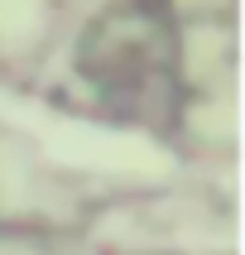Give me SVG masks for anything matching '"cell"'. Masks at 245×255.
<instances>
[{
	"instance_id": "6da1fadb",
	"label": "cell",
	"mask_w": 245,
	"mask_h": 255,
	"mask_svg": "<svg viewBox=\"0 0 245 255\" xmlns=\"http://www.w3.org/2000/svg\"><path fill=\"white\" fill-rule=\"evenodd\" d=\"M0 116L29 126L53 159L77 164V169L163 173V164H168V159L159 154L149 140H140V135H115V130H96V126H82V121H63V116H39V111H24V106H10V101H0Z\"/></svg>"
},
{
	"instance_id": "7a4b0ae2",
	"label": "cell",
	"mask_w": 245,
	"mask_h": 255,
	"mask_svg": "<svg viewBox=\"0 0 245 255\" xmlns=\"http://www.w3.org/2000/svg\"><path fill=\"white\" fill-rule=\"evenodd\" d=\"M39 29V0H0V34L10 43H24Z\"/></svg>"
}]
</instances>
